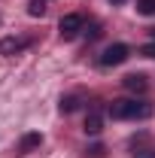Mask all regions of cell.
Instances as JSON below:
<instances>
[{
  "instance_id": "cell-1",
  "label": "cell",
  "mask_w": 155,
  "mask_h": 158,
  "mask_svg": "<svg viewBox=\"0 0 155 158\" xmlns=\"http://www.w3.org/2000/svg\"><path fill=\"white\" fill-rule=\"evenodd\" d=\"M110 116L119 118V122H125V118H149L152 116V103H146V100H113Z\"/></svg>"
},
{
  "instance_id": "cell-2",
  "label": "cell",
  "mask_w": 155,
  "mask_h": 158,
  "mask_svg": "<svg viewBox=\"0 0 155 158\" xmlns=\"http://www.w3.org/2000/svg\"><path fill=\"white\" fill-rule=\"evenodd\" d=\"M131 55V49L125 46V43H113V46H107L103 49V55H100V64L103 67H119V64H125Z\"/></svg>"
},
{
  "instance_id": "cell-3",
  "label": "cell",
  "mask_w": 155,
  "mask_h": 158,
  "mask_svg": "<svg viewBox=\"0 0 155 158\" xmlns=\"http://www.w3.org/2000/svg\"><path fill=\"white\" fill-rule=\"evenodd\" d=\"M79 31H82V15H76V12H70V15H64V19L58 21V34H61V40H73V37H79Z\"/></svg>"
},
{
  "instance_id": "cell-4",
  "label": "cell",
  "mask_w": 155,
  "mask_h": 158,
  "mask_svg": "<svg viewBox=\"0 0 155 158\" xmlns=\"http://www.w3.org/2000/svg\"><path fill=\"white\" fill-rule=\"evenodd\" d=\"M122 85H125L128 91H137V94H143V91L149 88V79L143 76V73H128V76L122 79Z\"/></svg>"
},
{
  "instance_id": "cell-5",
  "label": "cell",
  "mask_w": 155,
  "mask_h": 158,
  "mask_svg": "<svg viewBox=\"0 0 155 158\" xmlns=\"http://www.w3.org/2000/svg\"><path fill=\"white\" fill-rule=\"evenodd\" d=\"M40 146H43V134H40V131H31V134L21 137L19 152H21V155H27V152H34V149H40Z\"/></svg>"
},
{
  "instance_id": "cell-6",
  "label": "cell",
  "mask_w": 155,
  "mask_h": 158,
  "mask_svg": "<svg viewBox=\"0 0 155 158\" xmlns=\"http://www.w3.org/2000/svg\"><path fill=\"white\" fill-rule=\"evenodd\" d=\"M21 49H24V40H19V37H6V40H0V55H6V58L19 55Z\"/></svg>"
},
{
  "instance_id": "cell-7",
  "label": "cell",
  "mask_w": 155,
  "mask_h": 158,
  "mask_svg": "<svg viewBox=\"0 0 155 158\" xmlns=\"http://www.w3.org/2000/svg\"><path fill=\"white\" fill-rule=\"evenodd\" d=\"M100 131H103V116H100L97 110H91V113L85 116V134L94 137V134H100Z\"/></svg>"
},
{
  "instance_id": "cell-8",
  "label": "cell",
  "mask_w": 155,
  "mask_h": 158,
  "mask_svg": "<svg viewBox=\"0 0 155 158\" xmlns=\"http://www.w3.org/2000/svg\"><path fill=\"white\" fill-rule=\"evenodd\" d=\"M27 15H34V19L46 15V0H31L27 3Z\"/></svg>"
},
{
  "instance_id": "cell-9",
  "label": "cell",
  "mask_w": 155,
  "mask_h": 158,
  "mask_svg": "<svg viewBox=\"0 0 155 158\" xmlns=\"http://www.w3.org/2000/svg\"><path fill=\"white\" fill-rule=\"evenodd\" d=\"M137 12L140 15H155V0H137Z\"/></svg>"
},
{
  "instance_id": "cell-10",
  "label": "cell",
  "mask_w": 155,
  "mask_h": 158,
  "mask_svg": "<svg viewBox=\"0 0 155 158\" xmlns=\"http://www.w3.org/2000/svg\"><path fill=\"white\" fill-rule=\"evenodd\" d=\"M58 106H61V113H73V110L79 106V100H76V98H61Z\"/></svg>"
},
{
  "instance_id": "cell-11",
  "label": "cell",
  "mask_w": 155,
  "mask_h": 158,
  "mask_svg": "<svg viewBox=\"0 0 155 158\" xmlns=\"http://www.w3.org/2000/svg\"><path fill=\"white\" fill-rule=\"evenodd\" d=\"M103 152H107V149H103L100 143H94V146H88V149H85V155H88V158H103Z\"/></svg>"
},
{
  "instance_id": "cell-12",
  "label": "cell",
  "mask_w": 155,
  "mask_h": 158,
  "mask_svg": "<svg viewBox=\"0 0 155 158\" xmlns=\"http://www.w3.org/2000/svg\"><path fill=\"white\" fill-rule=\"evenodd\" d=\"M140 55H143V58H155V43H146V46L140 49Z\"/></svg>"
},
{
  "instance_id": "cell-13",
  "label": "cell",
  "mask_w": 155,
  "mask_h": 158,
  "mask_svg": "<svg viewBox=\"0 0 155 158\" xmlns=\"http://www.w3.org/2000/svg\"><path fill=\"white\" fill-rule=\"evenodd\" d=\"M85 34H88V40H97V37H100V27L91 24V27H85Z\"/></svg>"
},
{
  "instance_id": "cell-14",
  "label": "cell",
  "mask_w": 155,
  "mask_h": 158,
  "mask_svg": "<svg viewBox=\"0 0 155 158\" xmlns=\"http://www.w3.org/2000/svg\"><path fill=\"white\" fill-rule=\"evenodd\" d=\"M134 158H155V155H140V152H134Z\"/></svg>"
},
{
  "instance_id": "cell-15",
  "label": "cell",
  "mask_w": 155,
  "mask_h": 158,
  "mask_svg": "<svg viewBox=\"0 0 155 158\" xmlns=\"http://www.w3.org/2000/svg\"><path fill=\"white\" fill-rule=\"evenodd\" d=\"M110 3H113V6H119V3H125V0H110Z\"/></svg>"
},
{
  "instance_id": "cell-16",
  "label": "cell",
  "mask_w": 155,
  "mask_h": 158,
  "mask_svg": "<svg viewBox=\"0 0 155 158\" xmlns=\"http://www.w3.org/2000/svg\"><path fill=\"white\" fill-rule=\"evenodd\" d=\"M152 40H155V27H152Z\"/></svg>"
}]
</instances>
